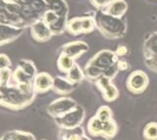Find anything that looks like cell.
Listing matches in <instances>:
<instances>
[{
  "mask_svg": "<svg viewBox=\"0 0 157 140\" xmlns=\"http://www.w3.org/2000/svg\"><path fill=\"white\" fill-rule=\"evenodd\" d=\"M0 92L3 95L2 105L11 109H22L31 104L36 92L25 93L17 86L0 85Z\"/></svg>",
  "mask_w": 157,
  "mask_h": 140,
  "instance_id": "6da1fadb",
  "label": "cell"
},
{
  "mask_svg": "<svg viewBox=\"0 0 157 140\" xmlns=\"http://www.w3.org/2000/svg\"><path fill=\"white\" fill-rule=\"evenodd\" d=\"M95 27L101 31L103 35L109 38L121 37L125 35L126 27L121 21V18L113 17L106 12H98L95 16Z\"/></svg>",
  "mask_w": 157,
  "mask_h": 140,
  "instance_id": "7a4b0ae2",
  "label": "cell"
},
{
  "mask_svg": "<svg viewBox=\"0 0 157 140\" xmlns=\"http://www.w3.org/2000/svg\"><path fill=\"white\" fill-rule=\"evenodd\" d=\"M86 118V111L81 106H77L70 112L64 114L61 117L55 118V123L61 129H73L81 127Z\"/></svg>",
  "mask_w": 157,
  "mask_h": 140,
  "instance_id": "3957f363",
  "label": "cell"
},
{
  "mask_svg": "<svg viewBox=\"0 0 157 140\" xmlns=\"http://www.w3.org/2000/svg\"><path fill=\"white\" fill-rule=\"evenodd\" d=\"M149 84L148 76L142 71H135L128 76L126 86L132 94H141L146 90Z\"/></svg>",
  "mask_w": 157,
  "mask_h": 140,
  "instance_id": "277c9868",
  "label": "cell"
},
{
  "mask_svg": "<svg viewBox=\"0 0 157 140\" xmlns=\"http://www.w3.org/2000/svg\"><path fill=\"white\" fill-rule=\"evenodd\" d=\"M78 106L77 102L70 97H60L54 100L52 103L49 104L47 107V113L52 118L61 117L64 114L70 112L73 109H75Z\"/></svg>",
  "mask_w": 157,
  "mask_h": 140,
  "instance_id": "5b68a950",
  "label": "cell"
},
{
  "mask_svg": "<svg viewBox=\"0 0 157 140\" xmlns=\"http://www.w3.org/2000/svg\"><path fill=\"white\" fill-rule=\"evenodd\" d=\"M144 54L147 68L154 73H157V32L152 33L145 41Z\"/></svg>",
  "mask_w": 157,
  "mask_h": 140,
  "instance_id": "8992f818",
  "label": "cell"
},
{
  "mask_svg": "<svg viewBox=\"0 0 157 140\" xmlns=\"http://www.w3.org/2000/svg\"><path fill=\"white\" fill-rule=\"evenodd\" d=\"M118 61V56L114 52L109 50H103L97 53L95 56H93L88 62V64L93 65L99 69L102 74L104 75L105 72L110 69V68L115 65Z\"/></svg>",
  "mask_w": 157,
  "mask_h": 140,
  "instance_id": "52a82bcc",
  "label": "cell"
},
{
  "mask_svg": "<svg viewBox=\"0 0 157 140\" xmlns=\"http://www.w3.org/2000/svg\"><path fill=\"white\" fill-rule=\"evenodd\" d=\"M111 80L112 79L106 76H101L95 80L96 87L101 91L102 98L106 102H113L119 97V90Z\"/></svg>",
  "mask_w": 157,
  "mask_h": 140,
  "instance_id": "ba28073f",
  "label": "cell"
},
{
  "mask_svg": "<svg viewBox=\"0 0 157 140\" xmlns=\"http://www.w3.org/2000/svg\"><path fill=\"white\" fill-rule=\"evenodd\" d=\"M53 79L51 76H49L46 73L36 74V76L33 78V88L36 93H44L46 91L52 89L53 86Z\"/></svg>",
  "mask_w": 157,
  "mask_h": 140,
  "instance_id": "9c48e42d",
  "label": "cell"
},
{
  "mask_svg": "<svg viewBox=\"0 0 157 140\" xmlns=\"http://www.w3.org/2000/svg\"><path fill=\"white\" fill-rule=\"evenodd\" d=\"M87 50H88V45L86 43L82 41H75V42L68 43L67 45L64 46L63 53L72 57L73 59H76V58H78Z\"/></svg>",
  "mask_w": 157,
  "mask_h": 140,
  "instance_id": "30bf717a",
  "label": "cell"
},
{
  "mask_svg": "<svg viewBox=\"0 0 157 140\" xmlns=\"http://www.w3.org/2000/svg\"><path fill=\"white\" fill-rule=\"evenodd\" d=\"M74 86H75V83H73L67 78L57 76L53 79L52 89L59 95H67L74 90Z\"/></svg>",
  "mask_w": 157,
  "mask_h": 140,
  "instance_id": "8fae6325",
  "label": "cell"
},
{
  "mask_svg": "<svg viewBox=\"0 0 157 140\" xmlns=\"http://www.w3.org/2000/svg\"><path fill=\"white\" fill-rule=\"evenodd\" d=\"M128 5L124 0H112L107 6L106 13L113 17L121 18L126 13Z\"/></svg>",
  "mask_w": 157,
  "mask_h": 140,
  "instance_id": "7c38bea8",
  "label": "cell"
},
{
  "mask_svg": "<svg viewBox=\"0 0 157 140\" xmlns=\"http://www.w3.org/2000/svg\"><path fill=\"white\" fill-rule=\"evenodd\" d=\"M118 133V124L114 120L110 119L102 123V129L100 136L106 140H111Z\"/></svg>",
  "mask_w": 157,
  "mask_h": 140,
  "instance_id": "4fadbf2b",
  "label": "cell"
},
{
  "mask_svg": "<svg viewBox=\"0 0 157 140\" xmlns=\"http://www.w3.org/2000/svg\"><path fill=\"white\" fill-rule=\"evenodd\" d=\"M50 28L46 26V24L39 22L33 26V35L37 40H46L51 35Z\"/></svg>",
  "mask_w": 157,
  "mask_h": 140,
  "instance_id": "5bb4252c",
  "label": "cell"
},
{
  "mask_svg": "<svg viewBox=\"0 0 157 140\" xmlns=\"http://www.w3.org/2000/svg\"><path fill=\"white\" fill-rule=\"evenodd\" d=\"M85 131L82 127H78L73 129H61L59 133L60 140H82Z\"/></svg>",
  "mask_w": 157,
  "mask_h": 140,
  "instance_id": "9a60e30c",
  "label": "cell"
},
{
  "mask_svg": "<svg viewBox=\"0 0 157 140\" xmlns=\"http://www.w3.org/2000/svg\"><path fill=\"white\" fill-rule=\"evenodd\" d=\"M102 123L96 116H93L87 123V132L91 136H100L101 129H102Z\"/></svg>",
  "mask_w": 157,
  "mask_h": 140,
  "instance_id": "2e32d148",
  "label": "cell"
},
{
  "mask_svg": "<svg viewBox=\"0 0 157 140\" xmlns=\"http://www.w3.org/2000/svg\"><path fill=\"white\" fill-rule=\"evenodd\" d=\"M67 79L69 80H71L73 83H78L85 79V73H82V69L80 68V66L75 64L72 69L67 73Z\"/></svg>",
  "mask_w": 157,
  "mask_h": 140,
  "instance_id": "e0dca14e",
  "label": "cell"
},
{
  "mask_svg": "<svg viewBox=\"0 0 157 140\" xmlns=\"http://www.w3.org/2000/svg\"><path fill=\"white\" fill-rule=\"evenodd\" d=\"M74 65H75V62H74L73 58L64 54V53L59 57V59L57 61L58 69L61 72H63V73H68V72L72 69V67Z\"/></svg>",
  "mask_w": 157,
  "mask_h": 140,
  "instance_id": "ac0fdd59",
  "label": "cell"
},
{
  "mask_svg": "<svg viewBox=\"0 0 157 140\" xmlns=\"http://www.w3.org/2000/svg\"><path fill=\"white\" fill-rule=\"evenodd\" d=\"M142 137L144 140H157V123H147L142 130Z\"/></svg>",
  "mask_w": 157,
  "mask_h": 140,
  "instance_id": "d6986e66",
  "label": "cell"
},
{
  "mask_svg": "<svg viewBox=\"0 0 157 140\" xmlns=\"http://www.w3.org/2000/svg\"><path fill=\"white\" fill-rule=\"evenodd\" d=\"M9 140H36L33 134L22 131V130H12L6 133Z\"/></svg>",
  "mask_w": 157,
  "mask_h": 140,
  "instance_id": "ffe728a7",
  "label": "cell"
},
{
  "mask_svg": "<svg viewBox=\"0 0 157 140\" xmlns=\"http://www.w3.org/2000/svg\"><path fill=\"white\" fill-rule=\"evenodd\" d=\"M85 75H86V76L90 80H96L98 78H99V76H103L102 72L99 69H98L97 67L88 64V63H87V65L86 66Z\"/></svg>",
  "mask_w": 157,
  "mask_h": 140,
  "instance_id": "44dd1931",
  "label": "cell"
},
{
  "mask_svg": "<svg viewBox=\"0 0 157 140\" xmlns=\"http://www.w3.org/2000/svg\"><path fill=\"white\" fill-rule=\"evenodd\" d=\"M13 78L16 84L18 83H33V79L32 76H29L28 74H26L25 72L21 69V68H18V69L15 71V73L13 75Z\"/></svg>",
  "mask_w": 157,
  "mask_h": 140,
  "instance_id": "7402d4cb",
  "label": "cell"
},
{
  "mask_svg": "<svg viewBox=\"0 0 157 140\" xmlns=\"http://www.w3.org/2000/svg\"><path fill=\"white\" fill-rule=\"evenodd\" d=\"M95 116L101 122H105V120H108L113 118V112L110 107H108V106H102V107H100L97 110Z\"/></svg>",
  "mask_w": 157,
  "mask_h": 140,
  "instance_id": "603a6c76",
  "label": "cell"
},
{
  "mask_svg": "<svg viewBox=\"0 0 157 140\" xmlns=\"http://www.w3.org/2000/svg\"><path fill=\"white\" fill-rule=\"evenodd\" d=\"M68 30L72 32L73 35H78L82 33V18H75L71 20L68 24Z\"/></svg>",
  "mask_w": 157,
  "mask_h": 140,
  "instance_id": "cb8c5ba5",
  "label": "cell"
},
{
  "mask_svg": "<svg viewBox=\"0 0 157 140\" xmlns=\"http://www.w3.org/2000/svg\"><path fill=\"white\" fill-rule=\"evenodd\" d=\"M19 67L25 72L26 74H28L29 76L32 78H34L36 76V69L34 65L33 64L32 62L29 61H21L19 64Z\"/></svg>",
  "mask_w": 157,
  "mask_h": 140,
  "instance_id": "d4e9b609",
  "label": "cell"
},
{
  "mask_svg": "<svg viewBox=\"0 0 157 140\" xmlns=\"http://www.w3.org/2000/svg\"><path fill=\"white\" fill-rule=\"evenodd\" d=\"M95 27V21L93 18H82V33L90 32Z\"/></svg>",
  "mask_w": 157,
  "mask_h": 140,
  "instance_id": "484cf974",
  "label": "cell"
},
{
  "mask_svg": "<svg viewBox=\"0 0 157 140\" xmlns=\"http://www.w3.org/2000/svg\"><path fill=\"white\" fill-rule=\"evenodd\" d=\"M12 73L8 68L0 71V85H8Z\"/></svg>",
  "mask_w": 157,
  "mask_h": 140,
  "instance_id": "4316f807",
  "label": "cell"
},
{
  "mask_svg": "<svg viewBox=\"0 0 157 140\" xmlns=\"http://www.w3.org/2000/svg\"><path fill=\"white\" fill-rule=\"evenodd\" d=\"M92 4L94 5L97 9H102L104 7H107L111 2V0H91Z\"/></svg>",
  "mask_w": 157,
  "mask_h": 140,
  "instance_id": "83f0119b",
  "label": "cell"
},
{
  "mask_svg": "<svg viewBox=\"0 0 157 140\" xmlns=\"http://www.w3.org/2000/svg\"><path fill=\"white\" fill-rule=\"evenodd\" d=\"M10 65V61L5 55H0V71L6 69Z\"/></svg>",
  "mask_w": 157,
  "mask_h": 140,
  "instance_id": "f1b7e54d",
  "label": "cell"
},
{
  "mask_svg": "<svg viewBox=\"0 0 157 140\" xmlns=\"http://www.w3.org/2000/svg\"><path fill=\"white\" fill-rule=\"evenodd\" d=\"M117 65H118V68H119L120 71H126L129 69V64L124 60H118Z\"/></svg>",
  "mask_w": 157,
  "mask_h": 140,
  "instance_id": "f546056e",
  "label": "cell"
},
{
  "mask_svg": "<svg viewBox=\"0 0 157 140\" xmlns=\"http://www.w3.org/2000/svg\"><path fill=\"white\" fill-rule=\"evenodd\" d=\"M127 52H128L127 47H125V46H118V49L115 52V54L118 57H122V56H125L127 54Z\"/></svg>",
  "mask_w": 157,
  "mask_h": 140,
  "instance_id": "4dcf8cb0",
  "label": "cell"
},
{
  "mask_svg": "<svg viewBox=\"0 0 157 140\" xmlns=\"http://www.w3.org/2000/svg\"><path fill=\"white\" fill-rule=\"evenodd\" d=\"M82 140H90V137H88V136H86V134H83V136H82Z\"/></svg>",
  "mask_w": 157,
  "mask_h": 140,
  "instance_id": "1f68e13d",
  "label": "cell"
},
{
  "mask_svg": "<svg viewBox=\"0 0 157 140\" xmlns=\"http://www.w3.org/2000/svg\"><path fill=\"white\" fill-rule=\"evenodd\" d=\"M0 140H9V138L7 137V135H6V134H4L3 136L1 137V139H0Z\"/></svg>",
  "mask_w": 157,
  "mask_h": 140,
  "instance_id": "d6a6232c",
  "label": "cell"
},
{
  "mask_svg": "<svg viewBox=\"0 0 157 140\" xmlns=\"http://www.w3.org/2000/svg\"><path fill=\"white\" fill-rule=\"evenodd\" d=\"M2 101H3V95L0 92V105H2Z\"/></svg>",
  "mask_w": 157,
  "mask_h": 140,
  "instance_id": "836d02e7",
  "label": "cell"
}]
</instances>
